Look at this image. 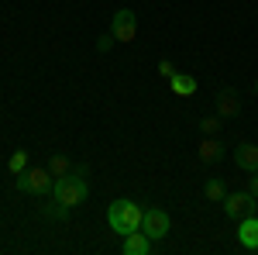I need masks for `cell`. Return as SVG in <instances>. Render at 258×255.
Returning a JSON list of instances; mask_svg holds the SVG:
<instances>
[{
	"instance_id": "obj_20",
	"label": "cell",
	"mask_w": 258,
	"mask_h": 255,
	"mask_svg": "<svg viewBox=\"0 0 258 255\" xmlns=\"http://www.w3.org/2000/svg\"><path fill=\"white\" fill-rule=\"evenodd\" d=\"M248 190L258 196V173H251V176H248Z\"/></svg>"
},
{
	"instance_id": "obj_2",
	"label": "cell",
	"mask_w": 258,
	"mask_h": 255,
	"mask_svg": "<svg viewBox=\"0 0 258 255\" xmlns=\"http://www.w3.org/2000/svg\"><path fill=\"white\" fill-rule=\"evenodd\" d=\"M141 211L135 200H114L110 207H107V224H110V231H117L120 238L131 235V231H141Z\"/></svg>"
},
{
	"instance_id": "obj_1",
	"label": "cell",
	"mask_w": 258,
	"mask_h": 255,
	"mask_svg": "<svg viewBox=\"0 0 258 255\" xmlns=\"http://www.w3.org/2000/svg\"><path fill=\"white\" fill-rule=\"evenodd\" d=\"M52 196L66 203V207H80L86 203V196H90V183H86V166H73V173H66V176L55 179V186H52Z\"/></svg>"
},
{
	"instance_id": "obj_21",
	"label": "cell",
	"mask_w": 258,
	"mask_h": 255,
	"mask_svg": "<svg viewBox=\"0 0 258 255\" xmlns=\"http://www.w3.org/2000/svg\"><path fill=\"white\" fill-rule=\"evenodd\" d=\"M255 93H258V79H255Z\"/></svg>"
},
{
	"instance_id": "obj_17",
	"label": "cell",
	"mask_w": 258,
	"mask_h": 255,
	"mask_svg": "<svg viewBox=\"0 0 258 255\" xmlns=\"http://www.w3.org/2000/svg\"><path fill=\"white\" fill-rule=\"evenodd\" d=\"M7 169H11V176H21V173L28 169V152H24V148H18L14 156L7 159Z\"/></svg>"
},
{
	"instance_id": "obj_8",
	"label": "cell",
	"mask_w": 258,
	"mask_h": 255,
	"mask_svg": "<svg viewBox=\"0 0 258 255\" xmlns=\"http://www.w3.org/2000/svg\"><path fill=\"white\" fill-rule=\"evenodd\" d=\"M217 114L224 121H234L241 114V97H238L234 86H224V90L217 93Z\"/></svg>"
},
{
	"instance_id": "obj_6",
	"label": "cell",
	"mask_w": 258,
	"mask_h": 255,
	"mask_svg": "<svg viewBox=\"0 0 258 255\" xmlns=\"http://www.w3.org/2000/svg\"><path fill=\"white\" fill-rule=\"evenodd\" d=\"M110 35H114L120 45L135 41V35H138V18H135V11H127V7L114 11V18H110Z\"/></svg>"
},
{
	"instance_id": "obj_18",
	"label": "cell",
	"mask_w": 258,
	"mask_h": 255,
	"mask_svg": "<svg viewBox=\"0 0 258 255\" xmlns=\"http://www.w3.org/2000/svg\"><path fill=\"white\" fill-rule=\"evenodd\" d=\"M159 73H162V76H165V79H169V76H172V73H176V66H172V62H169V59H159Z\"/></svg>"
},
{
	"instance_id": "obj_19",
	"label": "cell",
	"mask_w": 258,
	"mask_h": 255,
	"mask_svg": "<svg viewBox=\"0 0 258 255\" xmlns=\"http://www.w3.org/2000/svg\"><path fill=\"white\" fill-rule=\"evenodd\" d=\"M114 41H117V38H114V35H103V38L97 41V48H100V52H107V48H110Z\"/></svg>"
},
{
	"instance_id": "obj_9",
	"label": "cell",
	"mask_w": 258,
	"mask_h": 255,
	"mask_svg": "<svg viewBox=\"0 0 258 255\" xmlns=\"http://www.w3.org/2000/svg\"><path fill=\"white\" fill-rule=\"evenodd\" d=\"M234 166L244 173H258V145L255 141H241L234 148Z\"/></svg>"
},
{
	"instance_id": "obj_15",
	"label": "cell",
	"mask_w": 258,
	"mask_h": 255,
	"mask_svg": "<svg viewBox=\"0 0 258 255\" xmlns=\"http://www.w3.org/2000/svg\"><path fill=\"white\" fill-rule=\"evenodd\" d=\"M220 124H224V118H220L217 111H214V114H207V118H200V121H197L200 135H217V131H220Z\"/></svg>"
},
{
	"instance_id": "obj_16",
	"label": "cell",
	"mask_w": 258,
	"mask_h": 255,
	"mask_svg": "<svg viewBox=\"0 0 258 255\" xmlns=\"http://www.w3.org/2000/svg\"><path fill=\"white\" fill-rule=\"evenodd\" d=\"M48 173L59 179V176H66V173H73V162H69L66 156H52L48 159Z\"/></svg>"
},
{
	"instance_id": "obj_7",
	"label": "cell",
	"mask_w": 258,
	"mask_h": 255,
	"mask_svg": "<svg viewBox=\"0 0 258 255\" xmlns=\"http://www.w3.org/2000/svg\"><path fill=\"white\" fill-rule=\"evenodd\" d=\"M197 156L203 166H217L220 159L227 156V145L220 141L217 135H203V141H200V148H197Z\"/></svg>"
},
{
	"instance_id": "obj_11",
	"label": "cell",
	"mask_w": 258,
	"mask_h": 255,
	"mask_svg": "<svg viewBox=\"0 0 258 255\" xmlns=\"http://www.w3.org/2000/svg\"><path fill=\"white\" fill-rule=\"evenodd\" d=\"M238 241L244 245V248H251V252H258V214H251V217H241Z\"/></svg>"
},
{
	"instance_id": "obj_4",
	"label": "cell",
	"mask_w": 258,
	"mask_h": 255,
	"mask_svg": "<svg viewBox=\"0 0 258 255\" xmlns=\"http://www.w3.org/2000/svg\"><path fill=\"white\" fill-rule=\"evenodd\" d=\"M220 207H224V214L231 217V221H241V217L258 214V196L251 193V190H244V193H227L220 200Z\"/></svg>"
},
{
	"instance_id": "obj_13",
	"label": "cell",
	"mask_w": 258,
	"mask_h": 255,
	"mask_svg": "<svg viewBox=\"0 0 258 255\" xmlns=\"http://www.w3.org/2000/svg\"><path fill=\"white\" fill-rule=\"evenodd\" d=\"M73 207H66L59 200H52V203H41V217H48V221H66Z\"/></svg>"
},
{
	"instance_id": "obj_5",
	"label": "cell",
	"mask_w": 258,
	"mask_h": 255,
	"mask_svg": "<svg viewBox=\"0 0 258 255\" xmlns=\"http://www.w3.org/2000/svg\"><path fill=\"white\" fill-rule=\"evenodd\" d=\"M141 231L152 238V241H162V238L172 231V217H169V211H165V207H148L145 217H141Z\"/></svg>"
},
{
	"instance_id": "obj_14",
	"label": "cell",
	"mask_w": 258,
	"mask_h": 255,
	"mask_svg": "<svg viewBox=\"0 0 258 255\" xmlns=\"http://www.w3.org/2000/svg\"><path fill=\"white\" fill-rule=\"evenodd\" d=\"M203 196H207L210 203H220V200L227 196V186H224V179H207V186H203Z\"/></svg>"
},
{
	"instance_id": "obj_12",
	"label": "cell",
	"mask_w": 258,
	"mask_h": 255,
	"mask_svg": "<svg viewBox=\"0 0 258 255\" xmlns=\"http://www.w3.org/2000/svg\"><path fill=\"white\" fill-rule=\"evenodd\" d=\"M169 86H172L176 97H193L200 83H197V76H189V73H172V76H169Z\"/></svg>"
},
{
	"instance_id": "obj_10",
	"label": "cell",
	"mask_w": 258,
	"mask_h": 255,
	"mask_svg": "<svg viewBox=\"0 0 258 255\" xmlns=\"http://www.w3.org/2000/svg\"><path fill=\"white\" fill-rule=\"evenodd\" d=\"M120 252L124 255H148L152 252V238L145 235V231H131V235H124V241H120Z\"/></svg>"
},
{
	"instance_id": "obj_3",
	"label": "cell",
	"mask_w": 258,
	"mask_h": 255,
	"mask_svg": "<svg viewBox=\"0 0 258 255\" xmlns=\"http://www.w3.org/2000/svg\"><path fill=\"white\" fill-rule=\"evenodd\" d=\"M14 186H18L21 193L45 196V193H52V186H55V176L48 173V166H45V169H38V166L31 169V166H28V169H24V173L14 179Z\"/></svg>"
}]
</instances>
